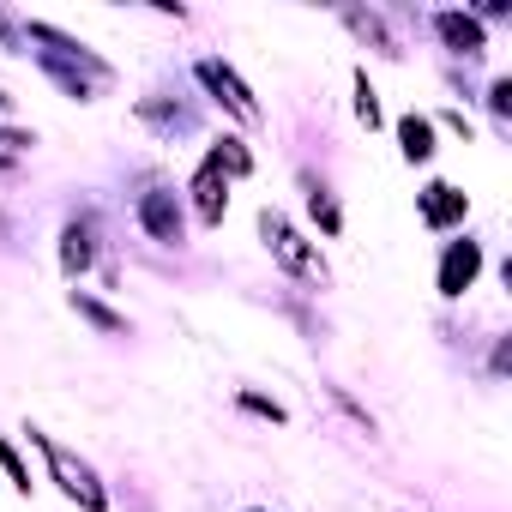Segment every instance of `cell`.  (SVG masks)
<instances>
[{
    "label": "cell",
    "mask_w": 512,
    "mask_h": 512,
    "mask_svg": "<svg viewBox=\"0 0 512 512\" xmlns=\"http://www.w3.org/2000/svg\"><path fill=\"white\" fill-rule=\"evenodd\" d=\"M260 235H266V247L278 253V266L290 272V278H302V284H326V260L308 247V235L290 223V217H278V211H260Z\"/></svg>",
    "instance_id": "6da1fadb"
},
{
    "label": "cell",
    "mask_w": 512,
    "mask_h": 512,
    "mask_svg": "<svg viewBox=\"0 0 512 512\" xmlns=\"http://www.w3.org/2000/svg\"><path fill=\"white\" fill-rule=\"evenodd\" d=\"M31 440L49 452V470H55V482H61V488H67V494H73L85 512H103V506H109V494H103V482H97V470H91L85 458H73V452H67V446H55L49 434H31Z\"/></svg>",
    "instance_id": "7a4b0ae2"
},
{
    "label": "cell",
    "mask_w": 512,
    "mask_h": 512,
    "mask_svg": "<svg viewBox=\"0 0 512 512\" xmlns=\"http://www.w3.org/2000/svg\"><path fill=\"white\" fill-rule=\"evenodd\" d=\"M193 73H199V85H205V91H211L235 121H260V103H253V91L235 79V67H223V61H199Z\"/></svg>",
    "instance_id": "3957f363"
},
{
    "label": "cell",
    "mask_w": 512,
    "mask_h": 512,
    "mask_svg": "<svg viewBox=\"0 0 512 512\" xmlns=\"http://www.w3.org/2000/svg\"><path fill=\"white\" fill-rule=\"evenodd\" d=\"M482 272V247L476 241H452L446 260H440V296H464Z\"/></svg>",
    "instance_id": "277c9868"
},
{
    "label": "cell",
    "mask_w": 512,
    "mask_h": 512,
    "mask_svg": "<svg viewBox=\"0 0 512 512\" xmlns=\"http://www.w3.org/2000/svg\"><path fill=\"white\" fill-rule=\"evenodd\" d=\"M139 223L151 229V241H181V205H175V193H145L139 199Z\"/></svg>",
    "instance_id": "5b68a950"
},
{
    "label": "cell",
    "mask_w": 512,
    "mask_h": 512,
    "mask_svg": "<svg viewBox=\"0 0 512 512\" xmlns=\"http://www.w3.org/2000/svg\"><path fill=\"white\" fill-rule=\"evenodd\" d=\"M193 205H199V217L205 223H223V205H229V193H223V169L205 157L199 163V175H193Z\"/></svg>",
    "instance_id": "8992f818"
},
{
    "label": "cell",
    "mask_w": 512,
    "mask_h": 512,
    "mask_svg": "<svg viewBox=\"0 0 512 512\" xmlns=\"http://www.w3.org/2000/svg\"><path fill=\"white\" fill-rule=\"evenodd\" d=\"M422 217H428V229H452V223L464 217V193L446 187V181H434V187L422 193Z\"/></svg>",
    "instance_id": "52a82bcc"
},
{
    "label": "cell",
    "mask_w": 512,
    "mask_h": 512,
    "mask_svg": "<svg viewBox=\"0 0 512 512\" xmlns=\"http://www.w3.org/2000/svg\"><path fill=\"white\" fill-rule=\"evenodd\" d=\"M434 31H440L458 55H482V25H476L470 13H440V19H434Z\"/></svg>",
    "instance_id": "ba28073f"
},
{
    "label": "cell",
    "mask_w": 512,
    "mask_h": 512,
    "mask_svg": "<svg viewBox=\"0 0 512 512\" xmlns=\"http://www.w3.org/2000/svg\"><path fill=\"white\" fill-rule=\"evenodd\" d=\"M398 139H404V157H410V163H428V157H434V127H428L422 115H404V121H398Z\"/></svg>",
    "instance_id": "9c48e42d"
},
{
    "label": "cell",
    "mask_w": 512,
    "mask_h": 512,
    "mask_svg": "<svg viewBox=\"0 0 512 512\" xmlns=\"http://www.w3.org/2000/svg\"><path fill=\"white\" fill-rule=\"evenodd\" d=\"M61 266H67V278H79L91 266V229L85 223H67V235H61Z\"/></svg>",
    "instance_id": "30bf717a"
},
{
    "label": "cell",
    "mask_w": 512,
    "mask_h": 512,
    "mask_svg": "<svg viewBox=\"0 0 512 512\" xmlns=\"http://www.w3.org/2000/svg\"><path fill=\"white\" fill-rule=\"evenodd\" d=\"M211 163H217L223 175H247V169H253V157L241 151V139H223V145L211 151Z\"/></svg>",
    "instance_id": "8fae6325"
},
{
    "label": "cell",
    "mask_w": 512,
    "mask_h": 512,
    "mask_svg": "<svg viewBox=\"0 0 512 512\" xmlns=\"http://www.w3.org/2000/svg\"><path fill=\"white\" fill-rule=\"evenodd\" d=\"M73 308H79V314H85V320H91V326H103V332H121V326H127V320H121V314H109V308H103V302H91V296H79V290H73Z\"/></svg>",
    "instance_id": "7c38bea8"
},
{
    "label": "cell",
    "mask_w": 512,
    "mask_h": 512,
    "mask_svg": "<svg viewBox=\"0 0 512 512\" xmlns=\"http://www.w3.org/2000/svg\"><path fill=\"white\" fill-rule=\"evenodd\" d=\"M356 115H362V127H380V103H374L368 73H356Z\"/></svg>",
    "instance_id": "4fadbf2b"
},
{
    "label": "cell",
    "mask_w": 512,
    "mask_h": 512,
    "mask_svg": "<svg viewBox=\"0 0 512 512\" xmlns=\"http://www.w3.org/2000/svg\"><path fill=\"white\" fill-rule=\"evenodd\" d=\"M308 205H314V217H320V223H326V229L338 235V223H344V217H338V205H332V193H326V187H314V199H308Z\"/></svg>",
    "instance_id": "5bb4252c"
},
{
    "label": "cell",
    "mask_w": 512,
    "mask_h": 512,
    "mask_svg": "<svg viewBox=\"0 0 512 512\" xmlns=\"http://www.w3.org/2000/svg\"><path fill=\"white\" fill-rule=\"evenodd\" d=\"M0 470H7V476H13L19 488H31V476H25V464H19V452H13L7 440H0Z\"/></svg>",
    "instance_id": "9a60e30c"
},
{
    "label": "cell",
    "mask_w": 512,
    "mask_h": 512,
    "mask_svg": "<svg viewBox=\"0 0 512 512\" xmlns=\"http://www.w3.org/2000/svg\"><path fill=\"white\" fill-rule=\"evenodd\" d=\"M241 404H247L253 416H272V422H284V404H272V398H260V392H241Z\"/></svg>",
    "instance_id": "2e32d148"
},
{
    "label": "cell",
    "mask_w": 512,
    "mask_h": 512,
    "mask_svg": "<svg viewBox=\"0 0 512 512\" xmlns=\"http://www.w3.org/2000/svg\"><path fill=\"white\" fill-rule=\"evenodd\" d=\"M488 103H494V115H512V79H500V85L488 91Z\"/></svg>",
    "instance_id": "e0dca14e"
},
{
    "label": "cell",
    "mask_w": 512,
    "mask_h": 512,
    "mask_svg": "<svg viewBox=\"0 0 512 512\" xmlns=\"http://www.w3.org/2000/svg\"><path fill=\"white\" fill-rule=\"evenodd\" d=\"M0 109H7V91H0Z\"/></svg>",
    "instance_id": "ac0fdd59"
},
{
    "label": "cell",
    "mask_w": 512,
    "mask_h": 512,
    "mask_svg": "<svg viewBox=\"0 0 512 512\" xmlns=\"http://www.w3.org/2000/svg\"><path fill=\"white\" fill-rule=\"evenodd\" d=\"M0 37H7V25H0Z\"/></svg>",
    "instance_id": "d6986e66"
}]
</instances>
